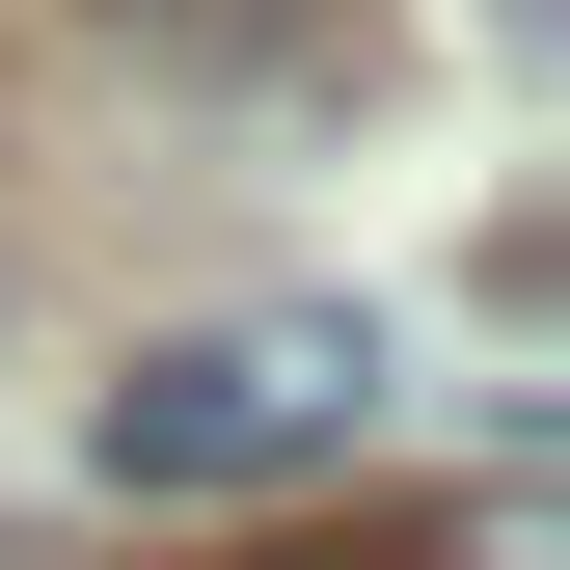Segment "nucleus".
I'll list each match as a JSON object with an SVG mask.
<instances>
[{"mask_svg":"<svg viewBox=\"0 0 570 570\" xmlns=\"http://www.w3.org/2000/svg\"><path fill=\"white\" fill-rule=\"evenodd\" d=\"M136 28H190V55H326V0H136Z\"/></svg>","mask_w":570,"mask_h":570,"instance_id":"2","label":"nucleus"},{"mask_svg":"<svg viewBox=\"0 0 570 570\" xmlns=\"http://www.w3.org/2000/svg\"><path fill=\"white\" fill-rule=\"evenodd\" d=\"M381 381H407V353L353 326V299H245V326H164V353H136L82 462L136 489V517H218V489H299V462H353V435H381Z\"/></svg>","mask_w":570,"mask_h":570,"instance_id":"1","label":"nucleus"}]
</instances>
